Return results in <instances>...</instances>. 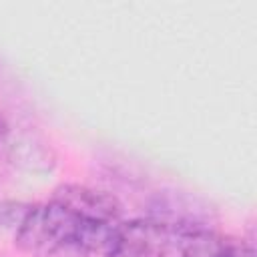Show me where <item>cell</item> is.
Listing matches in <instances>:
<instances>
[{
	"label": "cell",
	"mask_w": 257,
	"mask_h": 257,
	"mask_svg": "<svg viewBox=\"0 0 257 257\" xmlns=\"http://www.w3.org/2000/svg\"><path fill=\"white\" fill-rule=\"evenodd\" d=\"M120 203L84 185H62L50 201L30 207L16 229V245L28 257L102 255L116 225Z\"/></svg>",
	"instance_id": "1"
},
{
	"label": "cell",
	"mask_w": 257,
	"mask_h": 257,
	"mask_svg": "<svg viewBox=\"0 0 257 257\" xmlns=\"http://www.w3.org/2000/svg\"><path fill=\"white\" fill-rule=\"evenodd\" d=\"M177 243V231L153 217L120 221L102 257H167Z\"/></svg>",
	"instance_id": "2"
},
{
	"label": "cell",
	"mask_w": 257,
	"mask_h": 257,
	"mask_svg": "<svg viewBox=\"0 0 257 257\" xmlns=\"http://www.w3.org/2000/svg\"><path fill=\"white\" fill-rule=\"evenodd\" d=\"M177 257H253V247L205 225L177 235Z\"/></svg>",
	"instance_id": "3"
},
{
	"label": "cell",
	"mask_w": 257,
	"mask_h": 257,
	"mask_svg": "<svg viewBox=\"0 0 257 257\" xmlns=\"http://www.w3.org/2000/svg\"><path fill=\"white\" fill-rule=\"evenodd\" d=\"M16 151V135L8 116L0 110V161H8Z\"/></svg>",
	"instance_id": "4"
}]
</instances>
